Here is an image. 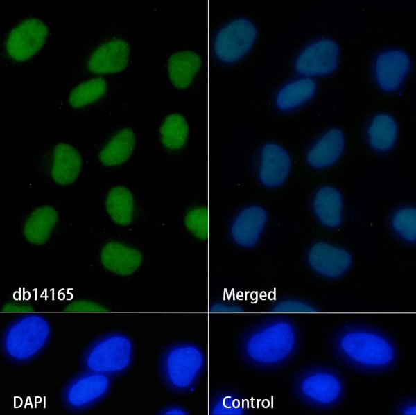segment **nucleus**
<instances>
[{"mask_svg": "<svg viewBox=\"0 0 416 415\" xmlns=\"http://www.w3.org/2000/svg\"><path fill=\"white\" fill-rule=\"evenodd\" d=\"M209 412L212 415H241L245 412L239 396L229 391L216 394L210 400Z\"/></svg>", "mask_w": 416, "mask_h": 415, "instance_id": "nucleus-28", "label": "nucleus"}, {"mask_svg": "<svg viewBox=\"0 0 416 415\" xmlns=\"http://www.w3.org/2000/svg\"><path fill=\"white\" fill-rule=\"evenodd\" d=\"M58 213L52 206L35 209L26 220L24 235L31 243L41 245L46 242L58 221Z\"/></svg>", "mask_w": 416, "mask_h": 415, "instance_id": "nucleus-19", "label": "nucleus"}, {"mask_svg": "<svg viewBox=\"0 0 416 415\" xmlns=\"http://www.w3.org/2000/svg\"><path fill=\"white\" fill-rule=\"evenodd\" d=\"M410 67L409 56L401 50H389L380 53L374 64L375 78L380 88L386 91L398 89Z\"/></svg>", "mask_w": 416, "mask_h": 415, "instance_id": "nucleus-10", "label": "nucleus"}, {"mask_svg": "<svg viewBox=\"0 0 416 415\" xmlns=\"http://www.w3.org/2000/svg\"><path fill=\"white\" fill-rule=\"evenodd\" d=\"M50 326L42 315L29 314L10 324L3 338L5 353L16 361H26L35 355L46 344Z\"/></svg>", "mask_w": 416, "mask_h": 415, "instance_id": "nucleus-4", "label": "nucleus"}, {"mask_svg": "<svg viewBox=\"0 0 416 415\" xmlns=\"http://www.w3.org/2000/svg\"><path fill=\"white\" fill-rule=\"evenodd\" d=\"M107 89L102 77L94 78L76 86L70 92L69 103L74 108L83 107L100 98Z\"/></svg>", "mask_w": 416, "mask_h": 415, "instance_id": "nucleus-27", "label": "nucleus"}, {"mask_svg": "<svg viewBox=\"0 0 416 415\" xmlns=\"http://www.w3.org/2000/svg\"><path fill=\"white\" fill-rule=\"evenodd\" d=\"M336 348L347 362L367 369H382L396 359L392 341L379 330L356 326L342 330L336 338Z\"/></svg>", "mask_w": 416, "mask_h": 415, "instance_id": "nucleus-2", "label": "nucleus"}, {"mask_svg": "<svg viewBox=\"0 0 416 415\" xmlns=\"http://www.w3.org/2000/svg\"><path fill=\"white\" fill-rule=\"evenodd\" d=\"M64 311L76 312H104L108 310L103 306L86 300L75 301L68 304Z\"/></svg>", "mask_w": 416, "mask_h": 415, "instance_id": "nucleus-32", "label": "nucleus"}, {"mask_svg": "<svg viewBox=\"0 0 416 415\" xmlns=\"http://www.w3.org/2000/svg\"><path fill=\"white\" fill-rule=\"evenodd\" d=\"M297 391L306 402L319 407H329L341 398L343 385L340 378L324 368L309 369L297 380Z\"/></svg>", "mask_w": 416, "mask_h": 415, "instance_id": "nucleus-6", "label": "nucleus"}, {"mask_svg": "<svg viewBox=\"0 0 416 415\" xmlns=\"http://www.w3.org/2000/svg\"><path fill=\"white\" fill-rule=\"evenodd\" d=\"M267 222L266 211L257 206L244 209L232 223L231 233L240 246L252 247L258 242Z\"/></svg>", "mask_w": 416, "mask_h": 415, "instance_id": "nucleus-15", "label": "nucleus"}, {"mask_svg": "<svg viewBox=\"0 0 416 415\" xmlns=\"http://www.w3.org/2000/svg\"><path fill=\"white\" fill-rule=\"evenodd\" d=\"M297 335L291 320L277 317L263 321L242 337L243 357L253 366L269 368L286 362L297 346Z\"/></svg>", "mask_w": 416, "mask_h": 415, "instance_id": "nucleus-1", "label": "nucleus"}, {"mask_svg": "<svg viewBox=\"0 0 416 415\" xmlns=\"http://www.w3.org/2000/svg\"><path fill=\"white\" fill-rule=\"evenodd\" d=\"M142 254L136 249L122 243H107L101 253V262L110 272L120 276H129L141 265Z\"/></svg>", "mask_w": 416, "mask_h": 415, "instance_id": "nucleus-16", "label": "nucleus"}, {"mask_svg": "<svg viewBox=\"0 0 416 415\" xmlns=\"http://www.w3.org/2000/svg\"><path fill=\"white\" fill-rule=\"evenodd\" d=\"M415 404L413 403H408L403 405L401 413L403 414H415Z\"/></svg>", "mask_w": 416, "mask_h": 415, "instance_id": "nucleus-36", "label": "nucleus"}, {"mask_svg": "<svg viewBox=\"0 0 416 415\" xmlns=\"http://www.w3.org/2000/svg\"><path fill=\"white\" fill-rule=\"evenodd\" d=\"M316 83L311 78L295 80L279 89L275 103L284 111L292 109L305 103L315 94Z\"/></svg>", "mask_w": 416, "mask_h": 415, "instance_id": "nucleus-23", "label": "nucleus"}, {"mask_svg": "<svg viewBox=\"0 0 416 415\" xmlns=\"http://www.w3.org/2000/svg\"><path fill=\"white\" fill-rule=\"evenodd\" d=\"M185 226L197 238L205 240L209 236V211L206 207L190 210L184 219Z\"/></svg>", "mask_w": 416, "mask_h": 415, "instance_id": "nucleus-30", "label": "nucleus"}, {"mask_svg": "<svg viewBox=\"0 0 416 415\" xmlns=\"http://www.w3.org/2000/svg\"><path fill=\"white\" fill-rule=\"evenodd\" d=\"M200 57L193 51L173 53L168 62V71L171 82L177 88L188 87L200 69Z\"/></svg>", "mask_w": 416, "mask_h": 415, "instance_id": "nucleus-21", "label": "nucleus"}, {"mask_svg": "<svg viewBox=\"0 0 416 415\" xmlns=\"http://www.w3.org/2000/svg\"><path fill=\"white\" fill-rule=\"evenodd\" d=\"M130 46L122 39H111L99 46L87 61L88 69L94 73H117L127 67Z\"/></svg>", "mask_w": 416, "mask_h": 415, "instance_id": "nucleus-13", "label": "nucleus"}, {"mask_svg": "<svg viewBox=\"0 0 416 415\" xmlns=\"http://www.w3.org/2000/svg\"><path fill=\"white\" fill-rule=\"evenodd\" d=\"M344 145L343 132L338 128H331L309 150L307 161L315 168L329 167L340 158Z\"/></svg>", "mask_w": 416, "mask_h": 415, "instance_id": "nucleus-17", "label": "nucleus"}, {"mask_svg": "<svg viewBox=\"0 0 416 415\" xmlns=\"http://www.w3.org/2000/svg\"><path fill=\"white\" fill-rule=\"evenodd\" d=\"M290 169V157L284 148L275 143H268L263 146L259 178L266 186L274 188L283 184Z\"/></svg>", "mask_w": 416, "mask_h": 415, "instance_id": "nucleus-14", "label": "nucleus"}, {"mask_svg": "<svg viewBox=\"0 0 416 415\" xmlns=\"http://www.w3.org/2000/svg\"><path fill=\"white\" fill-rule=\"evenodd\" d=\"M206 366L202 348L191 342H178L162 353L160 370L165 384L172 390L184 392L191 389Z\"/></svg>", "mask_w": 416, "mask_h": 415, "instance_id": "nucleus-3", "label": "nucleus"}, {"mask_svg": "<svg viewBox=\"0 0 416 415\" xmlns=\"http://www.w3.org/2000/svg\"><path fill=\"white\" fill-rule=\"evenodd\" d=\"M308 261L311 268L319 274L336 279L348 270L352 263V256L343 249L318 242L310 249Z\"/></svg>", "mask_w": 416, "mask_h": 415, "instance_id": "nucleus-11", "label": "nucleus"}, {"mask_svg": "<svg viewBox=\"0 0 416 415\" xmlns=\"http://www.w3.org/2000/svg\"><path fill=\"white\" fill-rule=\"evenodd\" d=\"M392 227L396 232L410 242L416 240V209L405 208L393 216Z\"/></svg>", "mask_w": 416, "mask_h": 415, "instance_id": "nucleus-29", "label": "nucleus"}, {"mask_svg": "<svg viewBox=\"0 0 416 415\" xmlns=\"http://www.w3.org/2000/svg\"><path fill=\"white\" fill-rule=\"evenodd\" d=\"M370 145L376 150L385 152L394 145L397 136V125L395 119L387 114L375 116L368 127Z\"/></svg>", "mask_w": 416, "mask_h": 415, "instance_id": "nucleus-24", "label": "nucleus"}, {"mask_svg": "<svg viewBox=\"0 0 416 415\" xmlns=\"http://www.w3.org/2000/svg\"><path fill=\"white\" fill-rule=\"evenodd\" d=\"M105 206L116 224L126 226L132 222L134 200L132 193L127 188L121 186L112 188L106 198Z\"/></svg>", "mask_w": 416, "mask_h": 415, "instance_id": "nucleus-25", "label": "nucleus"}, {"mask_svg": "<svg viewBox=\"0 0 416 415\" xmlns=\"http://www.w3.org/2000/svg\"><path fill=\"white\" fill-rule=\"evenodd\" d=\"M110 384V379L105 373L92 372L81 375L66 389L65 400L71 407H86L103 396Z\"/></svg>", "mask_w": 416, "mask_h": 415, "instance_id": "nucleus-12", "label": "nucleus"}, {"mask_svg": "<svg viewBox=\"0 0 416 415\" xmlns=\"http://www.w3.org/2000/svg\"><path fill=\"white\" fill-rule=\"evenodd\" d=\"M159 132L163 145L168 149L177 150L187 141L189 125L181 114H171L165 118Z\"/></svg>", "mask_w": 416, "mask_h": 415, "instance_id": "nucleus-26", "label": "nucleus"}, {"mask_svg": "<svg viewBox=\"0 0 416 415\" xmlns=\"http://www.w3.org/2000/svg\"><path fill=\"white\" fill-rule=\"evenodd\" d=\"M47 35V26L41 19H26L9 33L6 41V52L15 61L26 60L41 49Z\"/></svg>", "mask_w": 416, "mask_h": 415, "instance_id": "nucleus-8", "label": "nucleus"}, {"mask_svg": "<svg viewBox=\"0 0 416 415\" xmlns=\"http://www.w3.org/2000/svg\"><path fill=\"white\" fill-rule=\"evenodd\" d=\"M257 34V28L250 20L233 19L218 32L214 44L215 53L224 62H234L251 48Z\"/></svg>", "mask_w": 416, "mask_h": 415, "instance_id": "nucleus-7", "label": "nucleus"}, {"mask_svg": "<svg viewBox=\"0 0 416 415\" xmlns=\"http://www.w3.org/2000/svg\"><path fill=\"white\" fill-rule=\"evenodd\" d=\"M314 211L324 225L334 228L340 225L342 220L343 200L339 191L331 186L320 188L316 193Z\"/></svg>", "mask_w": 416, "mask_h": 415, "instance_id": "nucleus-20", "label": "nucleus"}, {"mask_svg": "<svg viewBox=\"0 0 416 415\" xmlns=\"http://www.w3.org/2000/svg\"><path fill=\"white\" fill-rule=\"evenodd\" d=\"M272 312L280 313H310L318 310L312 305L302 301L286 299L277 302L272 308Z\"/></svg>", "mask_w": 416, "mask_h": 415, "instance_id": "nucleus-31", "label": "nucleus"}, {"mask_svg": "<svg viewBox=\"0 0 416 415\" xmlns=\"http://www.w3.org/2000/svg\"><path fill=\"white\" fill-rule=\"evenodd\" d=\"M1 311L6 312H33L35 310L30 305L8 303L2 307Z\"/></svg>", "mask_w": 416, "mask_h": 415, "instance_id": "nucleus-34", "label": "nucleus"}, {"mask_svg": "<svg viewBox=\"0 0 416 415\" xmlns=\"http://www.w3.org/2000/svg\"><path fill=\"white\" fill-rule=\"evenodd\" d=\"M188 413L187 409L178 405H169L161 411V414L164 415H186Z\"/></svg>", "mask_w": 416, "mask_h": 415, "instance_id": "nucleus-35", "label": "nucleus"}, {"mask_svg": "<svg viewBox=\"0 0 416 415\" xmlns=\"http://www.w3.org/2000/svg\"><path fill=\"white\" fill-rule=\"evenodd\" d=\"M132 356L133 345L130 338L122 334H112L98 340L89 348L85 363L92 372L118 373L129 367Z\"/></svg>", "mask_w": 416, "mask_h": 415, "instance_id": "nucleus-5", "label": "nucleus"}, {"mask_svg": "<svg viewBox=\"0 0 416 415\" xmlns=\"http://www.w3.org/2000/svg\"><path fill=\"white\" fill-rule=\"evenodd\" d=\"M339 46L329 39L318 40L305 48L296 59L295 67L300 74L326 75L337 67Z\"/></svg>", "mask_w": 416, "mask_h": 415, "instance_id": "nucleus-9", "label": "nucleus"}, {"mask_svg": "<svg viewBox=\"0 0 416 415\" xmlns=\"http://www.w3.org/2000/svg\"><path fill=\"white\" fill-rule=\"evenodd\" d=\"M81 166L80 154L73 146L64 143L55 146L51 176L58 184L66 186L73 183Z\"/></svg>", "mask_w": 416, "mask_h": 415, "instance_id": "nucleus-18", "label": "nucleus"}, {"mask_svg": "<svg viewBox=\"0 0 416 415\" xmlns=\"http://www.w3.org/2000/svg\"><path fill=\"white\" fill-rule=\"evenodd\" d=\"M209 311L216 313H238L243 312L244 310L237 304L218 301L210 306Z\"/></svg>", "mask_w": 416, "mask_h": 415, "instance_id": "nucleus-33", "label": "nucleus"}, {"mask_svg": "<svg viewBox=\"0 0 416 415\" xmlns=\"http://www.w3.org/2000/svg\"><path fill=\"white\" fill-rule=\"evenodd\" d=\"M135 136L128 127L119 130L103 147L98 154L101 162L107 166H114L126 161L132 153Z\"/></svg>", "mask_w": 416, "mask_h": 415, "instance_id": "nucleus-22", "label": "nucleus"}]
</instances>
